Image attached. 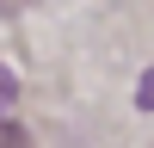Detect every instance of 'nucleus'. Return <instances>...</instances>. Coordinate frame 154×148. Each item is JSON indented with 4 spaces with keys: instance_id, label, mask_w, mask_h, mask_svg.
<instances>
[{
    "instance_id": "1",
    "label": "nucleus",
    "mask_w": 154,
    "mask_h": 148,
    "mask_svg": "<svg viewBox=\"0 0 154 148\" xmlns=\"http://www.w3.org/2000/svg\"><path fill=\"white\" fill-rule=\"evenodd\" d=\"M0 148H31V136H25L19 123H6V117H0Z\"/></svg>"
},
{
    "instance_id": "2",
    "label": "nucleus",
    "mask_w": 154,
    "mask_h": 148,
    "mask_svg": "<svg viewBox=\"0 0 154 148\" xmlns=\"http://www.w3.org/2000/svg\"><path fill=\"white\" fill-rule=\"evenodd\" d=\"M12 99H19V80H12V68H0V111H12Z\"/></svg>"
},
{
    "instance_id": "3",
    "label": "nucleus",
    "mask_w": 154,
    "mask_h": 148,
    "mask_svg": "<svg viewBox=\"0 0 154 148\" xmlns=\"http://www.w3.org/2000/svg\"><path fill=\"white\" fill-rule=\"evenodd\" d=\"M136 105H142V111H154V68L142 74V86H136Z\"/></svg>"
},
{
    "instance_id": "4",
    "label": "nucleus",
    "mask_w": 154,
    "mask_h": 148,
    "mask_svg": "<svg viewBox=\"0 0 154 148\" xmlns=\"http://www.w3.org/2000/svg\"><path fill=\"white\" fill-rule=\"evenodd\" d=\"M19 6H31V0H0V12H19Z\"/></svg>"
}]
</instances>
